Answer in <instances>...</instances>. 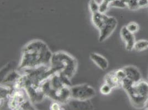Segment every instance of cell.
I'll return each mask as SVG.
<instances>
[{"mask_svg":"<svg viewBox=\"0 0 148 110\" xmlns=\"http://www.w3.org/2000/svg\"><path fill=\"white\" fill-rule=\"evenodd\" d=\"M53 54L48 45L43 40L37 39L31 41L22 50L17 70L21 72L49 66Z\"/></svg>","mask_w":148,"mask_h":110,"instance_id":"obj_1","label":"cell"},{"mask_svg":"<svg viewBox=\"0 0 148 110\" xmlns=\"http://www.w3.org/2000/svg\"><path fill=\"white\" fill-rule=\"evenodd\" d=\"M45 97L61 104H68L71 99L70 79L59 74H52L42 83Z\"/></svg>","mask_w":148,"mask_h":110,"instance_id":"obj_2","label":"cell"},{"mask_svg":"<svg viewBox=\"0 0 148 110\" xmlns=\"http://www.w3.org/2000/svg\"><path fill=\"white\" fill-rule=\"evenodd\" d=\"M121 86L127 94L132 106L136 109L145 108L148 102V81L142 80L134 83L125 78Z\"/></svg>","mask_w":148,"mask_h":110,"instance_id":"obj_3","label":"cell"},{"mask_svg":"<svg viewBox=\"0 0 148 110\" xmlns=\"http://www.w3.org/2000/svg\"><path fill=\"white\" fill-rule=\"evenodd\" d=\"M50 67L55 73L71 79L77 71V61L74 57L67 52L58 51L53 54Z\"/></svg>","mask_w":148,"mask_h":110,"instance_id":"obj_4","label":"cell"},{"mask_svg":"<svg viewBox=\"0 0 148 110\" xmlns=\"http://www.w3.org/2000/svg\"><path fill=\"white\" fill-rule=\"evenodd\" d=\"M92 20L93 25L99 31V41L100 43L105 41L110 37L117 26V19L99 12L92 14Z\"/></svg>","mask_w":148,"mask_h":110,"instance_id":"obj_5","label":"cell"},{"mask_svg":"<svg viewBox=\"0 0 148 110\" xmlns=\"http://www.w3.org/2000/svg\"><path fill=\"white\" fill-rule=\"evenodd\" d=\"M11 110H35L27 92L23 88L14 89L7 101Z\"/></svg>","mask_w":148,"mask_h":110,"instance_id":"obj_6","label":"cell"},{"mask_svg":"<svg viewBox=\"0 0 148 110\" xmlns=\"http://www.w3.org/2000/svg\"><path fill=\"white\" fill-rule=\"evenodd\" d=\"M96 94L95 89L88 84H84L71 87V98L79 101H87Z\"/></svg>","mask_w":148,"mask_h":110,"instance_id":"obj_7","label":"cell"},{"mask_svg":"<svg viewBox=\"0 0 148 110\" xmlns=\"http://www.w3.org/2000/svg\"><path fill=\"white\" fill-rule=\"evenodd\" d=\"M23 89L27 92L33 104L40 103L45 97L42 85L29 84L25 86Z\"/></svg>","mask_w":148,"mask_h":110,"instance_id":"obj_8","label":"cell"},{"mask_svg":"<svg viewBox=\"0 0 148 110\" xmlns=\"http://www.w3.org/2000/svg\"><path fill=\"white\" fill-rule=\"evenodd\" d=\"M120 33L122 39L125 45V49L128 51H132L134 49L136 42V37L134 34L130 33L125 26L122 27Z\"/></svg>","mask_w":148,"mask_h":110,"instance_id":"obj_9","label":"cell"},{"mask_svg":"<svg viewBox=\"0 0 148 110\" xmlns=\"http://www.w3.org/2000/svg\"><path fill=\"white\" fill-rule=\"evenodd\" d=\"M127 78L134 83L142 80V74L138 68L134 66H128L123 68Z\"/></svg>","mask_w":148,"mask_h":110,"instance_id":"obj_10","label":"cell"},{"mask_svg":"<svg viewBox=\"0 0 148 110\" xmlns=\"http://www.w3.org/2000/svg\"><path fill=\"white\" fill-rule=\"evenodd\" d=\"M21 75L22 74L18 70L11 71L7 75L4 79L2 81L1 84L10 86L13 88L14 84L21 77Z\"/></svg>","mask_w":148,"mask_h":110,"instance_id":"obj_11","label":"cell"},{"mask_svg":"<svg viewBox=\"0 0 148 110\" xmlns=\"http://www.w3.org/2000/svg\"><path fill=\"white\" fill-rule=\"evenodd\" d=\"M90 57L91 60L102 70L105 71L108 67V62L103 56L92 52L90 54Z\"/></svg>","mask_w":148,"mask_h":110,"instance_id":"obj_12","label":"cell"},{"mask_svg":"<svg viewBox=\"0 0 148 110\" xmlns=\"http://www.w3.org/2000/svg\"><path fill=\"white\" fill-rule=\"evenodd\" d=\"M105 83L109 84L113 89L118 88L122 84V81L119 79L115 71L107 74L105 76Z\"/></svg>","mask_w":148,"mask_h":110,"instance_id":"obj_13","label":"cell"},{"mask_svg":"<svg viewBox=\"0 0 148 110\" xmlns=\"http://www.w3.org/2000/svg\"><path fill=\"white\" fill-rule=\"evenodd\" d=\"M148 49V40H140L136 41L134 50L138 52H140Z\"/></svg>","mask_w":148,"mask_h":110,"instance_id":"obj_14","label":"cell"},{"mask_svg":"<svg viewBox=\"0 0 148 110\" xmlns=\"http://www.w3.org/2000/svg\"><path fill=\"white\" fill-rule=\"evenodd\" d=\"M113 1L114 0H102L99 4V12L105 13L108 9L109 7H110L111 2Z\"/></svg>","mask_w":148,"mask_h":110,"instance_id":"obj_15","label":"cell"},{"mask_svg":"<svg viewBox=\"0 0 148 110\" xmlns=\"http://www.w3.org/2000/svg\"><path fill=\"white\" fill-rule=\"evenodd\" d=\"M89 8L92 14L99 12V4L96 0H90L89 2Z\"/></svg>","mask_w":148,"mask_h":110,"instance_id":"obj_16","label":"cell"},{"mask_svg":"<svg viewBox=\"0 0 148 110\" xmlns=\"http://www.w3.org/2000/svg\"><path fill=\"white\" fill-rule=\"evenodd\" d=\"M125 26L130 33L134 34L139 30V25L136 22H130Z\"/></svg>","mask_w":148,"mask_h":110,"instance_id":"obj_17","label":"cell"},{"mask_svg":"<svg viewBox=\"0 0 148 110\" xmlns=\"http://www.w3.org/2000/svg\"><path fill=\"white\" fill-rule=\"evenodd\" d=\"M110 7H117L119 8H124L127 7V5L125 3H124L121 0H114L111 2Z\"/></svg>","mask_w":148,"mask_h":110,"instance_id":"obj_18","label":"cell"},{"mask_svg":"<svg viewBox=\"0 0 148 110\" xmlns=\"http://www.w3.org/2000/svg\"><path fill=\"white\" fill-rule=\"evenodd\" d=\"M112 88L109 84L105 83L103 85L101 86L100 88V92L103 95H108L111 93Z\"/></svg>","mask_w":148,"mask_h":110,"instance_id":"obj_19","label":"cell"},{"mask_svg":"<svg viewBox=\"0 0 148 110\" xmlns=\"http://www.w3.org/2000/svg\"><path fill=\"white\" fill-rule=\"evenodd\" d=\"M115 72H116V75H117L118 77L119 78V79L121 80L122 81L123 80L127 78L126 74H125V73L123 68L118 69L117 71H115Z\"/></svg>","mask_w":148,"mask_h":110,"instance_id":"obj_20","label":"cell"},{"mask_svg":"<svg viewBox=\"0 0 148 110\" xmlns=\"http://www.w3.org/2000/svg\"><path fill=\"white\" fill-rule=\"evenodd\" d=\"M62 104L56 101H54L53 104H51L50 106V109L52 110H62L61 106Z\"/></svg>","mask_w":148,"mask_h":110,"instance_id":"obj_21","label":"cell"},{"mask_svg":"<svg viewBox=\"0 0 148 110\" xmlns=\"http://www.w3.org/2000/svg\"><path fill=\"white\" fill-rule=\"evenodd\" d=\"M136 2L139 8L148 6V0H136Z\"/></svg>","mask_w":148,"mask_h":110,"instance_id":"obj_22","label":"cell"},{"mask_svg":"<svg viewBox=\"0 0 148 110\" xmlns=\"http://www.w3.org/2000/svg\"><path fill=\"white\" fill-rule=\"evenodd\" d=\"M121 1H122L124 3H125L127 4H127L130 2V0H121Z\"/></svg>","mask_w":148,"mask_h":110,"instance_id":"obj_23","label":"cell"},{"mask_svg":"<svg viewBox=\"0 0 148 110\" xmlns=\"http://www.w3.org/2000/svg\"><path fill=\"white\" fill-rule=\"evenodd\" d=\"M145 110H148V102L147 104V105H146V106H145Z\"/></svg>","mask_w":148,"mask_h":110,"instance_id":"obj_24","label":"cell"},{"mask_svg":"<svg viewBox=\"0 0 148 110\" xmlns=\"http://www.w3.org/2000/svg\"></svg>","mask_w":148,"mask_h":110,"instance_id":"obj_25","label":"cell"}]
</instances>
